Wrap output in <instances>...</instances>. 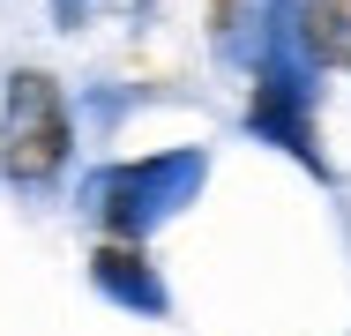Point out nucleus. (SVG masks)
I'll use <instances>...</instances> for the list:
<instances>
[{
    "instance_id": "nucleus-7",
    "label": "nucleus",
    "mask_w": 351,
    "mask_h": 336,
    "mask_svg": "<svg viewBox=\"0 0 351 336\" xmlns=\"http://www.w3.org/2000/svg\"><path fill=\"white\" fill-rule=\"evenodd\" d=\"M135 8H157V0H135Z\"/></svg>"
},
{
    "instance_id": "nucleus-2",
    "label": "nucleus",
    "mask_w": 351,
    "mask_h": 336,
    "mask_svg": "<svg viewBox=\"0 0 351 336\" xmlns=\"http://www.w3.org/2000/svg\"><path fill=\"white\" fill-rule=\"evenodd\" d=\"M247 128L262 142H277L284 157H299L314 180H329V157H322V128H314V67L299 60L291 30H269L254 45V67H247Z\"/></svg>"
},
{
    "instance_id": "nucleus-3",
    "label": "nucleus",
    "mask_w": 351,
    "mask_h": 336,
    "mask_svg": "<svg viewBox=\"0 0 351 336\" xmlns=\"http://www.w3.org/2000/svg\"><path fill=\"white\" fill-rule=\"evenodd\" d=\"M75 157V112L68 90L45 67H15L0 97V172L15 187H53Z\"/></svg>"
},
{
    "instance_id": "nucleus-1",
    "label": "nucleus",
    "mask_w": 351,
    "mask_h": 336,
    "mask_svg": "<svg viewBox=\"0 0 351 336\" xmlns=\"http://www.w3.org/2000/svg\"><path fill=\"white\" fill-rule=\"evenodd\" d=\"M202 180H210V149H149V157H128V165H105L82 187V202L105 224V239H142L149 247V232L202 195Z\"/></svg>"
},
{
    "instance_id": "nucleus-5",
    "label": "nucleus",
    "mask_w": 351,
    "mask_h": 336,
    "mask_svg": "<svg viewBox=\"0 0 351 336\" xmlns=\"http://www.w3.org/2000/svg\"><path fill=\"white\" fill-rule=\"evenodd\" d=\"M284 30H291V45H299V60L314 67H337L351 75V0H291L284 8Z\"/></svg>"
},
{
    "instance_id": "nucleus-6",
    "label": "nucleus",
    "mask_w": 351,
    "mask_h": 336,
    "mask_svg": "<svg viewBox=\"0 0 351 336\" xmlns=\"http://www.w3.org/2000/svg\"><path fill=\"white\" fill-rule=\"evenodd\" d=\"M202 15H210V45L217 53H239V38H247V23H254V0H210Z\"/></svg>"
},
{
    "instance_id": "nucleus-4",
    "label": "nucleus",
    "mask_w": 351,
    "mask_h": 336,
    "mask_svg": "<svg viewBox=\"0 0 351 336\" xmlns=\"http://www.w3.org/2000/svg\"><path fill=\"white\" fill-rule=\"evenodd\" d=\"M90 284L112 307H128V314H149V322L172 314V291H165V276H157V262H149L142 239H97L90 247Z\"/></svg>"
}]
</instances>
